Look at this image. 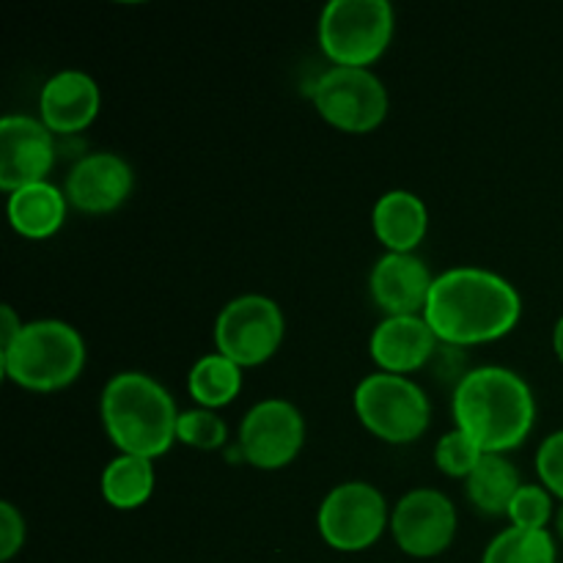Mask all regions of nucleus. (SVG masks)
Listing matches in <instances>:
<instances>
[{"label":"nucleus","mask_w":563,"mask_h":563,"mask_svg":"<svg viewBox=\"0 0 563 563\" xmlns=\"http://www.w3.org/2000/svg\"><path fill=\"white\" fill-rule=\"evenodd\" d=\"M482 563H555V542L550 531L511 526L489 542Z\"/></svg>","instance_id":"4be33fe9"},{"label":"nucleus","mask_w":563,"mask_h":563,"mask_svg":"<svg viewBox=\"0 0 563 563\" xmlns=\"http://www.w3.org/2000/svg\"><path fill=\"white\" fill-rule=\"evenodd\" d=\"M520 313V295L509 280L482 267H454L434 278L423 319L440 344L462 350L509 335Z\"/></svg>","instance_id":"f257e3e1"},{"label":"nucleus","mask_w":563,"mask_h":563,"mask_svg":"<svg viewBox=\"0 0 563 563\" xmlns=\"http://www.w3.org/2000/svg\"><path fill=\"white\" fill-rule=\"evenodd\" d=\"M506 517L515 528L526 531H548V522L553 520V495L542 484H522L511 500Z\"/></svg>","instance_id":"b1692460"},{"label":"nucleus","mask_w":563,"mask_h":563,"mask_svg":"<svg viewBox=\"0 0 563 563\" xmlns=\"http://www.w3.org/2000/svg\"><path fill=\"white\" fill-rule=\"evenodd\" d=\"M520 487V473L504 454H484L476 471L467 476V498L489 517L506 515Z\"/></svg>","instance_id":"aec40b11"},{"label":"nucleus","mask_w":563,"mask_h":563,"mask_svg":"<svg viewBox=\"0 0 563 563\" xmlns=\"http://www.w3.org/2000/svg\"><path fill=\"white\" fill-rule=\"evenodd\" d=\"M317 526L324 544L339 553H361L383 537L388 526V504L372 484H339L319 506Z\"/></svg>","instance_id":"1a4fd4ad"},{"label":"nucleus","mask_w":563,"mask_h":563,"mask_svg":"<svg viewBox=\"0 0 563 563\" xmlns=\"http://www.w3.org/2000/svg\"><path fill=\"white\" fill-rule=\"evenodd\" d=\"M0 319H3V328H0V352H3L14 344V339L20 335V330H22V322L16 319L14 308L11 306L0 308Z\"/></svg>","instance_id":"cd10ccee"},{"label":"nucleus","mask_w":563,"mask_h":563,"mask_svg":"<svg viewBox=\"0 0 563 563\" xmlns=\"http://www.w3.org/2000/svg\"><path fill=\"white\" fill-rule=\"evenodd\" d=\"M187 390L203 410H218L240 396L242 368L220 352L203 355L187 374Z\"/></svg>","instance_id":"412c9836"},{"label":"nucleus","mask_w":563,"mask_h":563,"mask_svg":"<svg viewBox=\"0 0 563 563\" xmlns=\"http://www.w3.org/2000/svg\"><path fill=\"white\" fill-rule=\"evenodd\" d=\"M154 460L146 456L119 454L102 471V498L104 504L119 511H132L146 504L154 493Z\"/></svg>","instance_id":"6ab92c4d"},{"label":"nucleus","mask_w":563,"mask_h":563,"mask_svg":"<svg viewBox=\"0 0 563 563\" xmlns=\"http://www.w3.org/2000/svg\"><path fill=\"white\" fill-rule=\"evenodd\" d=\"M44 126L58 135L82 132L99 113V86L80 69H64L49 77L38 97Z\"/></svg>","instance_id":"dca6fc26"},{"label":"nucleus","mask_w":563,"mask_h":563,"mask_svg":"<svg viewBox=\"0 0 563 563\" xmlns=\"http://www.w3.org/2000/svg\"><path fill=\"white\" fill-rule=\"evenodd\" d=\"M553 346H555V355H559V361L563 363V317L555 322V330H553Z\"/></svg>","instance_id":"c85d7f7f"},{"label":"nucleus","mask_w":563,"mask_h":563,"mask_svg":"<svg viewBox=\"0 0 563 563\" xmlns=\"http://www.w3.org/2000/svg\"><path fill=\"white\" fill-rule=\"evenodd\" d=\"M66 192L49 181L20 187L9 196V223L25 240H47L66 220Z\"/></svg>","instance_id":"a211bd4d"},{"label":"nucleus","mask_w":563,"mask_h":563,"mask_svg":"<svg viewBox=\"0 0 563 563\" xmlns=\"http://www.w3.org/2000/svg\"><path fill=\"white\" fill-rule=\"evenodd\" d=\"M555 531H559V537L563 542V506L559 509V515H555Z\"/></svg>","instance_id":"c756f323"},{"label":"nucleus","mask_w":563,"mask_h":563,"mask_svg":"<svg viewBox=\"0 0 563 563\" xmlns=\"http://www.w3.org/2000/svg\"><path fill=\"white\" fill-rule=\"evenodd\" d=\"M286 322L278 302L264 295H242L220 311L214 346L240 368L262 366L284 344Z\"/></svg>","instance_id":"6e6552de"},{"label":"nucleus","mask_w":563,"mask_h":563,"mask_svg":"<svg viewBox=\"0 0 563 563\" xmlns=\"http://www.w3.org/2000/svg\"><path fill=\"white\" fill-rule=\"evenodd\" d=\"M311 93L319 115L352 135L374 132L388 115V91L372 69L333 66L313 82Z\"/></svg>","instance_id":"0eeeda50"},{"label":"nucleus","mask_w":563,"mask_h":563,"mask_svg":"<svg viewBox=\"0 0 563 563\" xmlns=\"http://www.w3.org/2000/svg\"><path fill=\"white\" fill-rule=\"evenodd\" d=\"M533 418L537 401L531 388L509 368H473L454 390L456 429L476 440L484 454H504L522 445Z\"/></svg>","instance_id":"f03ea898"},{"label":"nucleus","mask_w":563,"mask_h":563,"mask_svg":"<svg viewBox=\"0 0 563 563\" xmlns=\"http://www.w3.org/2000/svg\"><path fill=\"white\" fill-rule=\"evenodd\" d=\"M25 544V517L14 504H0V561H11Z\"/></svg>","instance_id":"bb28decb"},{"label":"nucleus","mask_w":563,"mask_h":563,"mask_svg":"<svg viewBox=\"0 0 563 563\" xmlns=\"http://www.w3.org/2000/svg\"><path fill=\"white\" fill-rule=\"evenodd\" d=\"M355 412L374 438L407 445L429 429L432 407L412 379L399 374H368L355 388Z\"/></svg>","instance_id":"423d86ee"},{"label":"nucleus","mask_w":563,"mask_h":563,"mask_svg":"<svg viewBox=\"0 0 563 563\" xmlns=\"http://www.w3.org/2000/svg\"><path fill=\"white\" fill-rule=\"evenodd\" d=\"M438 346V335L421 313V317H385L372 333L368 350H372V361L385 374L405 377L429 366Z\"/></svg>","instance_id":"2eb2a0df"},{"label":"nucleus","mask_w":563,"mask_h":563,"mask_svg":"<svg viewBox=\"0 0 563 563\" xmlns=\"http://www.w3.org/2000/svg\"><path fill=\"white\" fill-rule=\"evenodd\" d=\"M390 533L401 553L412 559H434L445 553L456 537V509L438 489H412L390 515Z\"/></svg>","instance_id":"9b49d317"},{"label":"nucleus","mask_w":563,"mask_h":563,"mask_svg":"<svg viewBox=\"0 0 563 563\" xmlns=\"http://www.w3.org/2000/svg\"><path fill=\"white\" fill-rule=\"evenodd\" d=\"M482 460L484 451L462 429H451L449 434H443L434 449V465L451 478H467Z\"/></svg>","instance_id":"5701e85b"},{"label":"nucleus","mask_w":563,"mask_h":563,"mask_svg":"<svg viewBox=\"0 0 563 563\" xmlns=\"http://www.w3.org/2000/svg\"><path fill=\"white\" fill-rule=\"evenodd\" d=\"M537 473L550 495L563 500V429L550 434L537 451Z\"/></svg>","instance_id":"a878e982"},{"label":"nucleus","mask_w":563,"mask_h":563,"mask_svg":"<svg viewBox=\"0 0 563 563\" xmlns=\"http://www.w3.org/2000/svg\"><path fill=\"white\" fill-rule=\"evenodd\" d=\"M3 374L33 394H53L80 377L86 366V344L71 324L60 319H38L22 324L9 350L0 352Z\"/></svg>","instance_id":"20e7f679"},{"label":"nucleus","mask_w":563,"mask_h":563,"mask_svg":"<svg viewBox=\"0 0 563 563\" xmlns=\"http://www.w3.org/2000/svg\"><path fill=\"white\" fill-rule=\"evenodd\" d=\"M135 176L119 154L93 152L77 159L66 176V201L86 214H108L130 198Z\"/></svg>","instance_id":"ddd939ff"},{"label":"nucleus","mask_w":563,"mask_h":563,"mask_svg":"<svg viewBox=\"0 0 563 563\" xmlns=\"http://www.w3.org/2000/svg\"><path fill=\"white\" fill-rule=\"evenodd\" d=\"M394 38L388 0H330L319 16V47L335 66L368 69Z\"/></svg>","instance_id":"39448f33"},{"label":"nucleus","mask_w":563,"mask_h":563,"mask_svg":"<svg viewBox=\"0 0 563 563\" xmlns=\"http://www.w3.org/2000/svg\"><path fill=\"white\" fill-rule=\"evenodd\" d=\"M53 163L55 141L44 121L31 115H5L0 121V187L5 192L47 181L44 176Z\"/></svg>","instance_id":"f8f14e48"},{"label":"nucleus","mask_w":563,"mask_h":563,"mask_svg":"<svg viewBox=\"0 0 563 563\" xmlns=\"http://www.w3.org/2000/svg\"><path fill=\"white\" fill-rule=\"evenodd\" d=\"M432 273L412 253H385L372 269L368 289L388 317H421L432 295Z\"/></svg>","instance_id":"4468645a"},{"label":"nucleus","mask_w":563,"mask_h":563,"mask_svg":"<svg viewBox=\"0 0 563 563\" xmlns=\"http://www.w3.org/2000/svg\"><path fill=\"white\" fill-rule=\"evenodd\" d=\"M306 443V421L286 399H264L247 410L240 427V451L258 471L291 465Z\"/></svg>","instance_id":"9d476101"},{"label":"nucleus","mask_w":563,"mask_h":563,"mask_svg":"<svg viewBox=\"0 0 563 563\" xmlns=\"http://www.w3.org/2000/svg\"><path fill=\"white\" fill-rule=\"evenodd\" d=\"M102 423L121 454L157 460L176 443V405L168 390L141 372H121L102 390Z\"/></svg>","instance_id":"7ed1b4c3"},{"label":"nucleus","mask_w":563,"mask_h":563,"mask_svg":"<svg viewBox=\"0 0 563 563\" xmlns=\"http://www.w3.org/2000/svg\"><path fill=\"white\" fill-rule=\"evenodd\" d=\"M225 423L212 410H187L179 412L176 423V440L198 451H214L225 445Z\"/></svg>","instance_id":"393cba45"},{"label":"nucleus","mask_w":563,"mask_h":563,"mask_svg":"<svg viewBox=\"0 0 563 563\" xmlns=\"http://www.w3.org/2000/svg\"><path fill=\"white\" fill-rule=\"evenodd\" d=\"M372 225L388 253H412L429 229V212L410 190H390L374 203Z\"/></svg>","instance_id":"f3484780"}]
</instances>
